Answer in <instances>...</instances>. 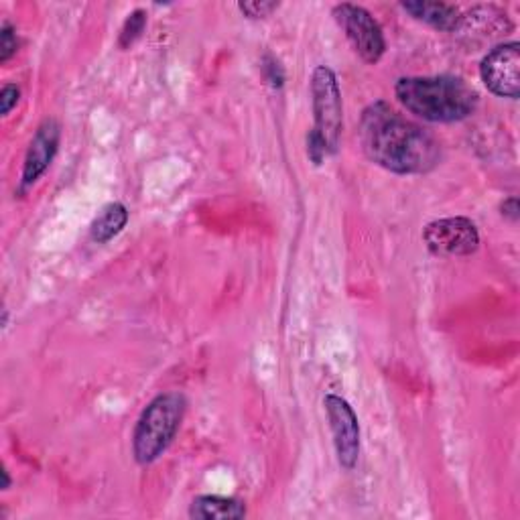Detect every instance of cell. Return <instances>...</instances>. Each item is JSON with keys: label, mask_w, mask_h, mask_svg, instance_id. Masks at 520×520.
I'll use <instances>...</instances> for the list:
<instances>
[{"label": "cell", "mask_w": 520, "mask_h": 520, "mask_svg": "<svg viewBox=\"0 0 520 520\" xmlns=\"http://www.w3.org/2000/svg\"><path fill=\"white\" fill-rule=\"evenodd\" d=\"M360 143L372 163L397 175L429 173L441 161L439 143L427 130L386 102H374L362 112Z\"/></svg>", "instance_id": "6da1fadb"}, {"label": "cell", "mask_w": 520, "mask_h": 520, "mask_svg": "<svg viewBox=\"0 0 520 520\" xmlns=\"http://www.w3.org/2000/svg\"><path fill=\"white\" fill-rule=\"evenodd\" d=\"M397 100L427 122H460L478 108V94L455 76H409L395 86Z\"/></svg>", "instance_id": "7a4b0ae2"}, {"label": "cell", "mask_w": 520, "mask_h": 520, "mask_svg": "<svg viewBox=\"0 0 520 520\" xmlns=\"http://www.w3.org/2000/svg\"><path fill=\"white\" fill-rule=\"evenodd\" d=\"M185 409L187 401L181 393H163L145 407L133 433L137 464L149 466L161 458L181 427Z\"/></svg>", "instance_id": "3957f363"}, {"label": "cell", "mask_w": 520, "mask_h": 520, "mask_svg": "<svg viewBox=\"0 0 520 520\" xmlns=\"http://www.w3.org/2000/svg\"><path fill=\"white\" fill-rule=\"evenodd\" d=\"M311 104L315 118V126L311 130H315L330 155H334L340 147L344 112L338 76L328 65H319L311 76Z\"/></svg>", "instance_id": "277c9868"}, {"label": "cell", "mask_w": 520, "mask_h": 520, "mask_svg": "<svg viewBox=\"0 0 520 520\" xmlns=\"http://www.w3.org/2000/svg\"><path fill=\"white\" fill-rule=\"evenodd\" d=\"M336 23L346 33L354 51L366 63H378L386 51V39L378 21L364 9L352 3L336 5L332 11Z\"/></svg>", "instance_id": "5b68a950"}, {"label": "cell", "mask_w": 520, "mask_h": 520, "mask_svg": "<svg viewBox=\"0 0 520 520\" xmlns=\"http://www.w3.org/2000/svg\"><path fill=\"white\" fill-rule=\"evenodd\" d=\"M423 240L435 256H470L480 246V232L470 218H441L427 224Z\"/></svg>", "instance_id": "8992f818"}, {"label": "cell", "mask_w": 520, "mask_h": 520, "mask_svg": "<svg viewBox=\"0 0 520 520\" xmlns=\"http://www.w3.org/2000/svg\"><path fill=\"white\" fill-rule=\"evenodd\" d=\"M480 78L494 96L516 100L520 94V45L516 41L496 45L480 63Z\"/></svg>", "instance_id": "52a82bcc"}, {"label": "cell", "mask_w": 520, "mask_h": 520, "mask_svg": "<svg viewBox=\"0 0 520 520\" xmlns=\"http://www.w3.org/2000/svg\"><path fill=\"white\" fill-rule=\"evenodd\" d=\"M325 413H328L330 429L334 435V447L338 462L344 470H354L360 458V423L350 407V403L338 395H328L323 399Z\"/></svg>", "instance_id": "ba28073f"}, {"label": "cell", "mask_w": 520, "mask_h": 520, "mask_svg": "<svg viewBox=\"0 0 520 520\" xmlns=\"http://www.w3.org/2000/svg\"><path fill=\"white\" fill-rule=\"evenodd\" d=\"M61 139V126L55 118H45L37 130L35 137L29 143L25 165H23V177H21V193H25L29 187H33L43 173L53 163Z\"/></svg>", "instance_id": "9c48e42d"}, {"label": "cell", "mask_w": 520, "mask_h": 520, "mask_svg": "<svg viewBox=\"0 0 520 520\" xmlns=\"http://www.w3.org/2000/svg\"><path fill=\"white\" fill-rule=\"evenodd\" d=\"M403 9L415 19L437 31L453 33L462 25V15L458 7L447 3H429V0H415V3H403Z\"/></svg>", "instance_id": "30bf717a"}, {"label": "cell", "mask_w": 520, "mask_h": 520, "mask_svg": "<svg viewBox=\"0 0 520 520\" xmlns=\"http://www.w3.org/2000/svg\"><path fill=\"white\" fill-rule=\"evenodd\" d=\"M246 516L242 500L226 496H198L189 504V518L195 520H238Z\"/></svg>", "instance_id": "8fae6325"}, {"label": "cell", "mask_w": 520, "mask_h": 520, "mask_svg": "<svg viewBox=\"0 0 520 520\" xmlns=\"http://www.w3.org/2000/svg\"><path fill=\"white\" fill-rule=\"evenodd\" d=\"M128 222V210L124 204L114 202L108 204L92 222L90 226V238L98 244H104L108 240H112L114 236H118L124 226Z\"/></svg>", "instance_id": "7c38bea8"}, {"label": "cell", "mask_w": 520, "mask_h": 520, "mask_svg": "<svg viewBox=\"0 0 520 520\" xmlns=\"http://www.w3.org/2000/svg\"><path fill=\"white\" fill-rule=\"evenodd\" d=\"M145 27H147V13L145 11L137 9L135 13H130L128 19L122 25V31H120V37H118L120 49H128L130 45H135L141 39Z\"/></svg>", "instance_id": "4fadbf2b"}, {"label": "cell", "mask_w": 520, "mask_h": 520, "mask_svg": "<svg viewBox=\"0 0 520 520\" xmlns=\"http://www.w3.org/2000/svg\"><path fill=\"white\" fill-rule=\"evenodd\" d=\"M19 51V35L17 29L5 21L0 27V63H7Z\"/></svg>", "instance_id": "5bb4252c"}, {"label": "cell", "mask_w": 520, "mask_h": 520, "mask_svg": "<svg viewBox=\"0 0 520 520\" xmlns=\"http://www.w3.org/2000/svg\"><path fill=\"white\" fill-rule=\"evenodd\" d=\"M279 9V3H269V0H252V3H238V11L248 19H265L271 17Z\"/></svg>", "instance_id": "9a60e30c"}, {"label": "cell", "mask_w": 520, "mask_h": 520, "mask_svg": "<svg viewBox=\"0 0 520 520\" xmlns=\"http://www.w3.org/2000/svg\"><path fill=\"white\" fill-rule=\"evenodd\" d=\"M307 157L311 159L313 165H321L325 159L330 157L328 147L321 141V137L315 133V130H309L307 135Z\"/></svg>", "instance_id": "2e32d148"}, {"label": "cell", "mask_w": 520, "mask_h": 520, "mask_svg": "<svg viewBox=\"0 0 520 520\" xmlns=\"http://www.w3.org/2000/svg\"><path fill=\"white\" fill-rule=\"evenodd\" d=\"M263 70H265V76H267V80H269V84H271L273 88H281V86H283V82H285V72H283V68H281L279 59H275L273 55H265V59H263Z\"/></svg>", "instance_id": "e0dca14e"}, {"label": "cell", "mask_w": 520, "mask_h": 520, "mask_svg": "<svg viewBox=\"0 0 520 520\" xmlns=\"http://www.w3.org/2000/svg\"><path fill=\"white\" fill-rule=\"evenodd\" d=\"M19 98H21L19 86H15V84H5L3 90H0V114H3V116L11 114V110H13V108L17 106V102H19Z\"/></svg>", "instance_id": "ac0fdd59"}, {"label": "cell", "mask_w": 520, "mask_h": 520, "mask_svg": "<svg viewBox=\"0 0 520 520\" xmlns=\"http://www.w3.org/2000/svg\"><path fill=\"white\" fill-rule=\"evenodd\" d=\"M500 214H502L506 220H510V222H518V218H520V206H518V200H516V198H508V200H504L502 206H500Z\"/></svg>", "instance_id": "d6986e66"}, {"label": "cell", "mask_w": 520, "mask_h": 520, "mask_svg": "<svg viewBox=\"0 0 520 520\" xmlns=\"http://www.w3.org/2000/svg\"><path fill=\"white\" fill-rule=\"evenodd\" d=\"M3 478H5V484H3V490H9L11 488V476L7 470H3Z\"/></svg>", "instance_id": "ffe728a7"}]
</instances>
